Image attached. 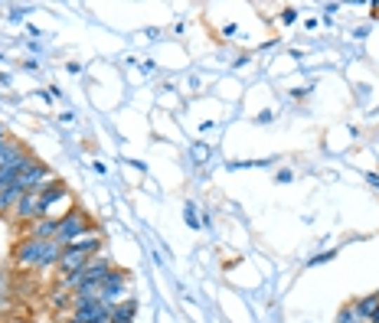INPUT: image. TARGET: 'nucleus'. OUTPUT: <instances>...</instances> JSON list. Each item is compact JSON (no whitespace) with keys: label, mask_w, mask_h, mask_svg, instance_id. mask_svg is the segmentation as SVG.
<instances>
[{"label":"nucleus","mask_w":379,"mask_h":323,"mask_svg":"<svg viewBox=\"0 0 379 323\" xmlns=\"http://www.w3.org/2000/svg\"><path fill=\"white\" fill-rule=\"evenodd\" d=\"M86 235H95V222L86 209H79V206H69L62 216H59V232H56V242L62 248L79 242V238Z\"/></svg>","instance_id":"1"},{"label":"nucleus","mask_w":379,"mask_h":323,"mask_svg":"<svg viewBox=\"0 0 379 323\" xmlns=\"http://www.w3.org/2000/svg\"><path fill=\"white\" fill-rule=\"evenodd\" d=\"M46 245L49 242H39V238H20L13 245V265L20 271H39L43 268V258H46Z\"/></svg>","instance_id":"2"},{"label":"nucleus","mask_w":379,"mask_h":323,"mask_svg":"<svg viewBox=\"0 0 379 323\" xmlns=\"http://www.w3.org/2000/svg\"><path fill=\"white\" fill-rule=\"evenodd\" d=\"M108 271H112V261L105 255H95L88 258V265L82 271H76L72 277H62V291H79L82 284H102Z\"/></svg>","instance_id":"3"},{"label":"nucleus","mask_w":379,"mask_h":323,"mask_svg":"<svg viewBox=\"0 0 379 323\" xmlns=\"http://www.w3.org/2000/svg\"><path fill=\"white\" fill-rule=\"evenodd\" d=\"M56 177H53V170H49L43 160H36V157H29L27 163H23V170H20V180H17V186L23 193H36V190H43L46 183H53Z\"/></svg>","instance_id":"4"},{"label":"nucleus","mask_w":379,"mask_h":323,"mask_svg":"<svg viewBox=\"0 0 379 323\" xmlns=\"http://www.w3.org/2000/svg\"><path fill=\"white\" fill-rule=\"evenodd\" d=\"M121 301H128V275L118 271V268H112L102 281V304L112 310V307L121 304Z\"/></svg>","instance_id":"5"},{"label":"nucleus","mask_w":379,"mask_h":323,"mask_svg":"<svg viewBox=\"0 0 379 323\" xmlns=\"http://www.w3.org/2000/svg\"><path fill=\"white\" fill-rule=\"evenodd\" d=\"M72 317L82 323H102L108 320V307L102 304V301H95V297H72Z\"/></svg>","instance_id":"6"},{"label":"nucleus","mask_w":379,"mask_h":323,"mask_svg":"<svg viewBox=\"0 0 379 323\" xmlns=\"http://www.w3.org/2000/svg\"><path fill=\"white\" fill-rule=\"evenodd\" d=\"M36 193H39V212H43V216H53V206H59V202L69 200V186L62 180L46 183V186L36 190Z\"/></svg>","instance_id":"7"},{"label":"nucleus","mask_w":379,"mask_h":323,"mask_svg":"<svg viewBox=\"0 0 379 323\" xmlns=\"http://www.w3.org/2000/svg\"><path fill=\"white\" fill-rule=\"evenodd\" d=\"M13 219H17V226H33L36 219H43V212H39V193H23L17 209H13Z\"/></svg>","instance_id":"8"},{"label":"nucleus","mask_w":379,"mask_h":323,"mask_svg":"<svg viewBox=\"0 0 379 323\" xmlns=\"http://www.w3.org/2000/svg\"><path fill=\"white\" fill-rule=\"evenodd\" d=\"M56 232H59V216H43L29 226L27 235L29 238H39V242H56Z\"/></svg>","instance_id":"9"},{"label":"nucleus","mask_w":379,"mask_h":323,"mask_svg":"<svg viewBox=\"0 0 379 323\" xmlns=\"http://www.w3.org/2000/svg\"><path fill=\"white\" fill-rule=\"evenodd\" d=\"M134 317H138V301H121V304H114L108 310L112 323H134Z\"/></svg>","instance_id":"10"},{"label":"nucleus","mask_w":379,"mask_h":323,"mask_svg":"<svg viewBox=\"0 0 379 323\" xmlns=\"http://www.w3.org/2000/svg\"><path fill=\"white\" fill-rule=\"evenodd\" d=\"M353 307H357V314L363 317V323H370L373 310L379 307V294H366V297H360V301H353Z\"/></svg>","instance_id":"11"},{"label":"nucleus","mask_w":379,"mask_h":323,"mask_svg":"<svg viewBox=\"0 0 379 323\" xmlns=\"http://www.w3.org/2000/svg\"><path fill=\"white\" fill-rule=\"evenodd\" d=\"M17 147H20V144H17V141H10L7 134L0 137V167H4V163H7L10 157H13V153H17Z\"/></svg>","instance_id":"12"},{"label":"nucleus","mask_w":379,"mask_h":323,"mask_svg":"<svg viewBox=\"0 0 379 323\" xmlns=\"http://www.w3.org/2000/svg\"><path fill=\"white\" fill-rule=\"evenodd\" d=\"M337 323H363V317L357 314V307H353V304H347V307H340V314H337Z\"/></svg>","instance_id":"13"},{"label":"nucleus","mask_w":379,"mask_h":323,"mask_svg":"<svg viewBox=\"0 0 379 323\" xmlns=\"http://www.w3.org/2000/svg\"><path fill=\"white\" fill-rule=\"evenodd\" d=\"M183 219H187L190 228H199V226H203V222L197 219V206H193V202H187V206H183Z\"/></svg>","instance_id":"14"},{"label":"nucleus","mask_w":379,"mask_h":323,"mask_svg":"<svg viewBox=\"0 0 379 323\" xmlns=\"http://www.w3.org/2000/svg\"><path fill=\"white\" fill-rule=\"evenodd\" d=\"M333 255H337V248H331V252H324V255H314L311 261H307V265H311V268H317V265H324V261H331Z\"/></svg>","instance_id":"15"},{"label":"nucleus","mask_w":379,"mask_h":323,"mask_svg":"<svg viewBox=\"0 0 379 323\" xmlns=\"http://www.w3.org/2000/svg\"><path fill=\"white\" fill-rule=\"evenodd\" d=\"M370 323H379V307L373 310V317H370Z\"/></svg>","instance_id":"16"},{"label":"nucleus","mask_w":379,"mask_h":323,"mask_svg":"<svg viewBox=\"0 0 379 323\" xmlns=\"http://www.w3.org/2000/svg\"><path fill=\"white\" fill-rule=\"evenodd\" d=\"M0 137H4V124H0Z\"/></svg>","instance_id":"17"}]
</instances>
